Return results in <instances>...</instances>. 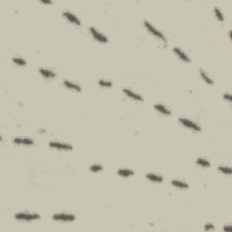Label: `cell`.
<instances>
[{"label":"cell","mask_w":232,"mask_h":232,"mask_svg":"<svg viewBox=\"0 0 232 232\" xmlns=\"http://www.w3.org/2000/svg\"><path fill=\"white\" fill-rule=\"evenodd\" d=\"M15 218L18 220H26V221H31V220H35L39 219L40 216L35 213H17L15 215Z\"/></svg>","instance_id":"obj_1"},{"label":"cell","mask_w":232,"mask_h":232,"mask_svg":"<svg viewBox=\"0 0 232 232\" xmlns=\"http://www.w3.org/2000/svg\"><path fill=\"white\" fill-rule=\"evenodd\" d=\"M144 26H145V27L148 29V31L151 32L153 35H155L156 37H158V38L161 39L162 41L166 42V38H165V36L163 35V34H162L161 32H160L158 29H156L152 24H150L148 21H144Z\"/></svg>","instance_id":"obj_2"},{"label":"cell","mask_w":232,"mask_h":232,"mask_svg":"<svg viewBox=\"0 0 232 232\" xmlns=\"http://www.w3.org/2000/svg\"><path fill=\"white\" fill-rule=\"evenodd\" d=\"M179 122L182 125H184L185 127L190 128V129H191V130H194V131H201V128H200L196 122H192V121H191V120H189V119H186V118H179Z\"/></svg>","instance_id":"obj_3"},{"label":"cell","mask_w":232,"mask_h":232,"mask_svg":"<svg viewBox=\"0 0 232 232\" xmlns=\"http://www.w3.org/2000/svg\"><path fill=\"white\" fill-rule=\"evenodd\" d=\"M90 32L91 34L92 35V36H94L95 39H97L99 42H102V43H106L108 42V38L107 36H105L104 35H103L102 33L98 32L95 27H90Z\"/></svg>","instance_id":"obj_4"},{"label":"cell","mask_w":232,"mask_h":232,"mask_svg":"<svg viewBox=\"0 0 232 232\" xmlns=\"http://www.w3.org/2000/svg\"><path fill=\"white\" fill-rule=\"evenodd\" d=\"M54 220H60V221H74L75 217L70 214H55L53 216Z\"/></svg>","instance_id":"obj_5"},{"label":"cell","mask_w":232,"mask_h":232,"mask_svg":"<svg viewBox=\"0 0 232 232\" xmlns=\"http://www.w3.org/2000/svg\"><path fill=\"white\" fill-rule=\"evenodd\" d=\"M50 147L56 148L58 150H65V151H70L73 149L72 145L67 144V143H57V142H51L49 143Z\"/></svg>","instance_id":"obj_6"},{"label":"cell","mask_w":232,"mask_h":232,"mask_svg":"<svg viewBox=\"0 0 232 232\" xmlns=\"http://www.w3.org/2000/svg\"><path fill=\"white\" fill-rule=\"evenodd\" d=\"M122 91L127 96L131 97V99H133L135 101H143V98L142 97L141 95H138V94H136V92H132L129 89H123Z\"/></svg>","instance_id":"obj_7"},{"label":"cell","mask_w":232,"mask_h":232,"mask_svg":"<svg viewBox=\"0 0 232 232\" xmlns=\"http://www.w3.org/2000/svg\"><path fill=\"white\" fill-rule=\"evenodd\" d=\"M13 142L17 144H25V145H33L34 144V141L30 138H15Z\"/></svg>","instance_id":"obj_8"},{"label":"cell","mask_w":232,"mask_h":232,"mask_svg":"<svg viewBox=\"0 0 232 232\" xmlns=\"http://www.w3.org/2000/svg\"><path fill=\"white\" fill-rule=\"evenodd\" d=\"M63 15H64L70 22H72V23H74V24H75V25H77V26H80V25H81L80 20H79L74 14H72L71 12H69V11H65V12L63 13Z\"/></svg>","instance_id":"obj_9"},{"label":"cell","mask_w":232,"mask_h":232,"mask_svg":"<svg viewBox=\"0 0 232 232\" xmlns=\"http://www.w3.org/2000/svg\"><path fill=\"white\" fill-rule=\"evenodd\" d=\"M173 51H174V53L181 59V60H183V61H185V62H190L191 61V59H190V57L185 54L181 49H179V47H174L173 48Z\"/></svg>","instance_id":"obj_10"},{"label":"cell","mask_w":232,"mask_h":232,"mask_svg":"<svg viewBox=\"0 0 232 232\" xmlns=\"http://www.w3.org/2000/svg\"><path fill=\"white\" fill-rule=\"evenodd\" d=\"M39 73L46 78H55L56 77V73H54L51 70L45 69V68H40L39 69Z\"/></svg>","instance_id":"obj_11"},{"label":"cell","mask_w":232,"mask_h":232,"mask_svg":"<svg viewBox=\"0 0 232 232\" xmlns=\"http://www.w3.org/2000/svg\"><path fill=\"white\" fill-rule=\"evenodd\" d=\"M154 108H155L158 112L161 113L162 114H165V115H170V114H171L170 110V109H167V108H166L165 106H163L162 104H154Z\"/></svg>","instance_id":"obj_12"},{"label":"cell","mask_w":232,"mask_h":232,"mask_svg":"<svg viewBox=\"0 0 232 232\" xmlns=\"http://www.w3.org/2000/svg\"><path fill=\"white\" fill-rule=\"evenodd\" d=\"M171 184L174 185L175 187H178V188H180V189H188L189 188V184L184 182V181H181V180H178V179H173L171 180Z\"/></svg>","instance_id":"obj_13"},{"label":"cell","mask_w":232,"mask_h":232,"mask_svg":"<svg viewBox=\"0 0 232 232\" xmlns=\"http://www.w3.org/2000/svg\"><path fill=\"white\" fill-rule=\"evenodd\" d=\"M64 83H65V85L67 88H69V89L74 90V91H76V92H80V91H81L80 85H78V84H76V83H72V82H70V81L65 80V81H64Z\"/></svg>","instance_id":"obj_14"},{"label":"cell","mask_w":232,"mask_h":232,"mask_svg":"<svg viewBox=\"0 0 232 232\" xmlns=\"http://www.w3.org/2000/svg\"><path fill=\"white\" fill-rule=\"evenodd\" d=\"M146 178L153 182H162L163 181V178L161 176L156 175V174H152V173H148L146 174Z\"/></svg>","instance_id":"obj_15"},{"label":"cell","mask_w":232,"mask_h":232,"mask_svg":"<svg viewBox=\"0 0 232 232\" xmlns=\"http://www.w3.org/2000/svg\"><path fill=\"white\" fill-rule=\"evenodd\" d=\"M133 170H126V169H120L118 170V174L122 177H129L133 175Z\"/></svg>","instance_id":"obj_16"},{"label":"cell","mask_w":232,"mask_h":232,"mask_svg":"<svg viewBox=\"0 0 232 232\" xmlns=\"http://www.w3.org/2000/svg\"><path fill=\"white\" fill-rule=\"evenodd\" d=\"M200 75H201V77H202V79L207 83H209V84H213L214 83V82H213V80L202 70V69H200Z\"/></svg>","instance_id":"obj_17"},{"label":"cell","mask_w":232,"mask_h":232,"mask_svg":"<svg viewBox=\"0 0 232 232\" xmlns=\"http://www.w3.org/2000/svg\"><path fill=\"white\" fill-rule=\"evenodd\" d=\"M197 163L200 166H203V167H209L210 166V162L205 159H202V158H199L197 160Z\"/></svg>","instance_id":"obj_18"},{"label":"cell","mask_w":232,"mask_h":232,"mask_svg":"<svg viewBox=\"0 0 232 232\" xmlns=\"http://www.w3.org/2000/svg\"><path fill=\"white\" fill-rule=\"evenodd\" d=\"M13 62L15 64L18 65H26V62L23 58H21V57H14L13 58Z\"/></svg>","instance_id":"obj_19"},{"label":"cell","mask_w":232,"mask_h":232,"mask_svg":"<svg viewBox=\"0 0 232 232\" xmlns=\"http://www.w3.org/2000/svg\"><path fill=\"white\" fill-rule=\"evenodd\" d=\"M218 170L221 171L224 174H231V169L229 167H224V166H219L218 167Z\"/></svg>","instance_id":"obj_20"},{"label":"cell","mask_w":232,"mask_h":232,"mask_svg":"<svg viewBox=\"0 0 232 232\" xmlns=\"http://www.w3.org/2000/svg\"><path fill=\"white\" fill-rule=\"evenodd\" d=\"M98 83H99V85L104 86V87H111V86L113 85L112 82H110V81H105V80H99V81H98Z\"/></svg>","instance_id":"obj_21"},{"label":"cell","mask_w":232,"mask_h":232,"mask_svg":"<svg viewBox=\"0 0 232 232\" xmlns=\"http://www.w3.org/2000/svg\"><path fill=\"white\" fill-rule=\"evenodd\" d=\"M103 170V166L102 165H98V164H95V165H92L90 167V170L91 171H100Z\"/></svg>","instance_id":"obj_22"},{"label":"cell","mask_w":232,"mask_h":232,"mask_svg":"<svg viewBox=\"0 0 232 232\" xmlns=\"http://www.w3.org/2000/svg\"><path fill=\"white\" fill-rule=\"evenodd\" d=\"M214 11H215V14H216V16H217V17L220 20V21H223L224 20V17H223V15H222V13L220 12V10L218 8H215V9H214Z\"/></svg>","instance_id":"obj_23"},{"label":"cell","mask_w":232,"mask_h":232,"mask_svg":"<svg viewBox=\"0 0 232 232\" xmlns=\"http://www.w3.org/2000/svg\"><path fill=\"white\" fill-rule=\"evenodd\" d=\"M214 226L212 224H206L205 225V229L206 230H209V229H214Z\"/></svg>","instance_id":"obj_24"},{"label":"cell","mask_w":232,"mask_h":232,"mask_svg":"<svg viewBox=\"0 0 232 232\" xmlns=\"http://www.w3.org/2000/svg\"><path fill=\"white\" fill-rule=\"evenodd\" d=\"M224 98H225V99H227L228 102H230V101H231V96H230V95H229V94H224Z\"/></svg>","instance_id":"obj_25"},{"label":"cell","mask_w":232,"mask_h":232,"mask_svg":"<svg viewBox=\"0 0 232 232\" xmlns=\"http://www.w3.org/2000/svg\"><path fill=\"white\" fill-rule=\"evenodd\" d=\"M224 230L231 231V230H232V227H231V226H228V227H224Z\"/></svg>","instance_id":"obj_26"},{"label":"cell","mask_w":232,"mask_h":232,"mask_svg":"<svg viewBox=\"0 0 232 232\" xmlns=\"http://www.w3.org/2000/svg\"><path fill=\"white\" fill-rule=\"evenodd\" d=\"M41 2H42V3H44V4H52L51 1H45V0H42Z\"/></svg>","instance_id":"obj_27"}]
</instances>
